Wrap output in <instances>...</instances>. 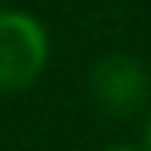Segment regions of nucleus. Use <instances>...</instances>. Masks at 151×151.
Segmentation results:
<instances>
[{"label": "nucleus", "mask_w": 151, "mask_h": 151, "mask_svg": "<svg viewBox=\"0 0 151 151\" xmlns=\"http://www.w3.org/2000/svg\"><path fill=\"white\" fill-rule=\"evenodd\" d=\"M49 63V35L25 11H0V91L35 84Z\"/></svg>", "instance_id": "f257e3e1"}, {"label": "nucleus", "mask_w": 151, "mask_h": 151, "mask_svg": "<svg viewBox=\"0 0 151 151\" xmlns=\"http://www.w3.org/2000/svg\"><path fill=\"white\" fill-rule=\"evenodd\" d=\"M88 88L109 119H134L151 99V74L130 53H106L91 67Z\"/></svg>", "instance_id": "f03ea898"}, {"label": "nucleus", "mask_w": 151, "mask_h": 151, "mask_svg": "<svg viewBox=\"0 0 151 151\" xmlns=\"http://www.w3.org/2000/svg\"><path fill=\"white\" fill-rule=\"evenodd\" d=\"M144 151H151V119H148V130H144Z\"/></svg>", "instance_id": "7ed1b4c3"}, {"label": "nucleus", "mask_w": 151, "mask_h": 151, "mask_svg": "<svg viewBox=\"0 0 151 151\" xmlns=\"http://www.w3.org/2000/svg\"><path fill=\"white\" fill-rule=\"evenodd\" d=\"M106 151H137V148H130V144H113V148H106Z\"/></svg>", "instance_id": "20e7f679"}]
</instances>
